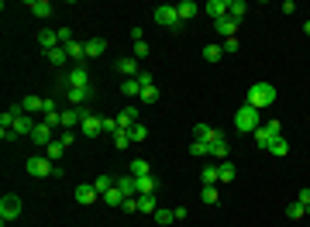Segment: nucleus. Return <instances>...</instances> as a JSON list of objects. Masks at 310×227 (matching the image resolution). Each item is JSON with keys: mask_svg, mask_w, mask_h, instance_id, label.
Returning <instances> with one entry per match:
<instances>
[{"mask_svg": "<svg viewBox=\"0 0 310 227\" xmlns=\"http://www.w3.org/2000/svg\"><path fill=\"white\" fill-rule=\"evenodd\" d=\"M86 86H90V69H86L83 62H79V66H69L66 73L59 76V90H66V93H69V90H86Z\"/></svg>", "mask_w": 310, "mask_h": 227, "instance_id": "obj_1", "label": "nucleus"}, {"mask_svg": "<svg viewBox=\"0 0 310 227\" xmlns=\"http://www.w3.org/2000/svg\"><path fill=\"white\" fill-rule=\"evenodd\" d=\"M259 128H262L259 110H255V107H248V103H241V107H238V114H234V131H238V134H255Z\"/></svg>", "mask_w": 310, "mask_h": 227, "instance_id": "obj_2", "label": "nucleus"}, {"mask_svg": "<svg viewBox=\"0 0 310 227\" xmlns=\"http://www.w3.org/2000/svg\"><path fill=\"white\" fill-rule=\"evenodd\" d=\"M245 103L255 107V110L272 107V103H276V86H272V83H255L252 90H248V100H245Z\"/></svg>", "mask_w": 310, "mask_h": 227, "instance_id": "obj_3", "label": "nucleus"}, {"mask_svg": "<svg viewBox=\"0 0 310 227\" xmlns=\"http://www.w3.org/2000/svg\"><path fill=\"white\" fill-rule=\"evenodd\" d=\"M24 169H28V176H35V179H45V176H56V162L45 158V155H31V158L24 162Z\"/></svg>", "mask_w": 310, "mask_h": 227, "instance_id": "obj_4", "label": "nucleus"}, {"mask_svg": "<svg viewBox=\"0 0 310 227\" xmlns=\"http://www.w3.org/2000/svg\"><path fill=\"white\" fill-rule=\"evenodd\" d=\"M155 24H162V28H179L183 21H179V11H176V4H159L155 7Z\"/></svg>", "mask_w": 310, "mask_h": 227, "instance_id": "obj_5", "label": "nucleus"}, {"mask_svg": "<svg viewBox=\"0 0 310 227\" xmlns=\"http://www.w3.org/2000/svg\"><path fill=\"white\" fill-rule=\"evenodd\" d=\"M18 217H21V200L7 193V196L0 200V220H4V224H11V220H18Z\"/></svg>", "mask_w": 310, "mask_h": 227, "instance_id": "obj_6", "label": "nucleus"}, {"mask_svg": "<svg viewBox=\"0 0 310 227\" xmlns=\"http://www.w3.org/2000/svg\"><path fill=\"white\" fill-rule=\"evenodd\" d=\"M135 124H141V110H138V103H128L124 110L117 114V128H121V131H131Z\"/></svg>", "mask_w": 310, "mask_h": 227, "instance_id": "obj_7", "label": "nucleus"}, {"mask_svg": "<svg viewBox=\"0 0 310 227\" xmlns=\"http://www.w3.org/2000/svg\"><path fill=\"white\" fill-rule=\"evenodd\" d=\"M73 196H76V203H83V207H90V203L100 200V193L93 189V183H79V186L73 189Z\"/></svg>", "mask_w": 310, "mask_h": 227, "instance_id": "obj_8", "label": "nucleus"}, {"mask_svg": "<svg viewBox=\"0 0 310 227\" xmlns=\"http://www.w3.org/2000/svg\"><path fill=\"white\" fill-rule=\"evenodd\" d=\"M79 131L86 134V138H97V134H104V117H97V114H86V117H83V124H79Z\"/></svg>", "mask_w": 310, "mask_h": 227, "instance_id": "obj_9", "label": "nucleus"}, {"mask_svg": "<svg viewBox=\"0 0 310 227\" xmlns=\"http://www.w3.org/2000/svg\"><path fill=\"white\" fill-rule=\"evenodd\" d=\"M52 131H56V128H48L45 121H38V124H35V131H31V141H35V145H45V148H48V145L56 141V138H52Z\"/></svg>", "mask_w": 310, "mask_h": 227, "instance_id": "obj_10", "label": "nucleus"}, {"mask_svg": "<svg viewBox=\"0 0 310 227\" xmlns=\"http://www.w3.org/2000/svg\"><path fill=\"white\" fill-rule=\"evenodd\" d=\"M38 45H41V52H52V48H59L62 41H59V31H52V28H41L38 31Z\"/></svg>", "mask_w": 310, "mask_h": 227, "instance_id": "obj_11", "label": "nucleus"}, {"mask_svg": "<svg viewBox=\"0 0 310 227\" xmlns=\"http://www.w3.org/2000/svg\"><path fill=\"white\" fill-rule=\"evenodd\" d=\"M203 11H207V18H211V21L228 18V0H207V4H203Z\"/></svg>", "mask_w": 310, "mask_h": 227, "instance_id": "obj_12", "label": "nucleus"}, {"mask_svg": "<svg viewBox=\"0 0 310 227\" xmlns=\"http://www.w3.org/2000/svg\"><path fill=\"white\" fill-rule=\"evenodd\" d=\"M83 48H86V59H100L107 52V38H86Z\"/></svg>", "mask_w": 310, "mask_h": 227, "instance_id": "obj_13", "label": "nucleus"}, {"mask_svg": "<svg viewBox=\"0 0 310 227\" xmlns=\"http://www.w3.org/2000/svg\"><path fill=\"white\" fill-rule=\"evenodd\" d=\"M155 193H159V179H155L152 172L138 176V196H155Z\"/></svg>", "mask_w": 310, "mask_h": 227, "instance_id": "obj_14", "label": "nucleus"}, {"mask_svg": "<svg viewBox=\"0 0 310 227\" xmlns=\"http://www.w3.org/2000/svg\"><path fill=\"white\" fill-rule=\"evenodd\" d=\"M214 28H217V35H224V38H234V31H238V28H241V21H234L231 14H228V18L214 21Z\"/></svg>", "mask_w": 310, "mask_h": 227, "instance_id": "obj_15", "label": "nucleus"}, {"mask_svg": "<svg viewBox=\"0 0 310 227\" xmlns=\"http://www.w3.org/2000/svg\"><path fill=\"white\" fill-rule=\"evenodd\" d=\"M193 138H196V141H221L224 134L217 131V128H211V124H196V128H193Z\"/></svg>", "mask_w": 310, "mask_h": 227, "instance_id": "obj_16", "label": "nucleus"}, {"mask_svg": "<svg viewBox=\"0 0 310 227\" xmlns=\"http://www.w3.org/2000/svg\"><path fill=\"white\" fill-rule=\"evenodd\" d=\"M117 73L124 76V79H135L138 73H141V69H138V59L135 55H128V59H121V62H117Z\"/></svg>", "mask_w": 310, "mask_h": 227, "instance_id": "obj_17", "label": "nucleus"}, {"mask_svg": "<svg viewBox=\"0 0 310 227\" xmlns=\"http://www.w3.org/2000/svg\"><path fill=\"white\" fill-rule=\"evenodd\" d=\"M176 11H179V21H190V18L200 14V4H196V0H179Z\"/></svg>", "mask_w": 310, "mask_h": 227, "instance_id": "obj_18", "label": "nucleus"}, {"mask_svg": "<svg viewBox=\"0 0 310 227\" xmlns=\"http://www.w3.org/2000/svg\"><path fill=\"white\" fill-rule=\"evenodd\" d=\"M21 107H24V114H31V117H35V114H45V100H41V96H24V100H21Z\"/></svg>", "mask_w": 310, "mask_h": 227, "instance_id": "obj_19", "label": "nucleus"}, {"mask_svg": "<svg viewBox=\"0 0 310 227\" xmlns=\"http://www.w3.org/2000/svg\"><path fill=\"white\" fill-rule=\"evenodd\" d=\"M234 176H238V169L231 165V158L217 165V183H224V186H228V183H234Z\"/></svg>", "mask_w": 310, "mask_h": 227, "instance_id": "obj_20", "label": "nucleus"}, {"mask_svg": "<svg viewBox=\"0 0 310 227\" xmlns=\"http://www.w3.org/2000/svg\"><path fill=\"white\" fill-rule=\"evenodd\" d=\"M117 189L124 196H138V179L135 176H117Z\"/></svg>", "mask_w": 310, "mask_h": 227, "instance_id": "obj_21", "label": "nucleus"}, {"mask_svg": "<svg viewBox=\"0 0 310 227\" xmlns=\"http://www.w3.org/2000/svg\"><path fill=\"white\" fill-rule=\"evenodd\" d=\"M69 103H73V107H86V103H90V96H93V90H90V86H86V90H69Z\"/></svg>", "mask_w": 310, "mask_h": 227, "instance_id": "obj_22", "label": "nucleus"}, {"mask_svg": "<svg viewBox=\"0 0 310 227\" xmlns=\"http://www.w3.org/2000/svg\"><path fill=\"white\" fill-rule=\"evenodd\" d=\"M276 138H279V134H272L269 128L262 124V128L255 131V145H259V148H266V151H269V145H272V141H276Z\"/></svg>", "mask_w": 310, "mask_h": 227, "instance_id": "obj_23", "label": "nucleus"}, {"mask_svg": "<svg viewBox=\"0 0 310 227\" xmlns=\"http://www.w3.org/2000/svg\"><path fill=\"white\" fill-rule=\"evenodd\" d=\"M155 210H159V200H155V196H138V213L155 217Z\"/></svg>", "mask_w": 310, "mask_h": 227, "instance_id": "obj_24", "label": "nucleus"}, {"mask_svg": "<svg viewBox=\"0 0 310 227\" xmlns=\"http://www.w3.org/2000/svg\"><path fill=\"white\" fill-rule=\"evenodd\" d=\"M28 11H31L35 18H48V14H52V4H48V0H28Z\"/></svg>", "mask_w": 310, "mask_h": 227, "instance_id": "obj_25", "label": "nucleus"}, {"mask_svg": "<svg viewBox=\"0 0 310 227\" xmlns=\"http://www.w3.org/2000/svg\"><path fill=\"white\" fill-rule=\"evenodd\" d=\"M211 151H214V141H196L193 138V145H190V155H193V158H207Z\"/></svg>", "mask_w": 310, "mask_h": 227, "instance_id": "obj_26", "label": "nucleus"}, {"mask_svg": "<svg viewBox=\"0 0 310 227\" xmlns=\"http://www.w3.org/2000/svg\"><path fill=\"white\" fill-rule=\"evenodd\" d=\"M148 172H152V165H148V162H145V158H131V165H128V176H148Z\"/></svg>", "mask_w": 310, "mask_h": 227, "instance_id": "obj_27", "label": "nucleus"}, {"mask_svg": "<svg viewBox=\"0 0 310 227\" xmlns=\"http://www.w3.org/2000/svg\"><path fill=\"white\" fill-rule=\"evenodd\" d=\"M228 14H231L234 21H241L248 14V4H245V0H228Z\"/></svg>", "mask_w": 310, "mask_h": 227, "instance_id": "obj_28", "label": "nucleus"}, {"mask_svg": "<svg viewBox=\"0 0 310 227\" xmlns=\"http://www.w3.org/2000/svg\"><path fill=\"white\" fill-rule=\"evenodd\" d=\"M269 155H276V158H286V155H290V145H286V138H283V134L269 145Z\"/></svg>", "mask_w": 310, "mask_h": 227, "instance_id": "obj_29", "label": "nucleus"}, {"mask_svg": "<svg viewBox=\"0 0 310 227\" xmlns=\"http://www.w3.org/2000/svg\"><path fill=\"white\" fill-rule=\"evenodd\" d=\"M200 200H203L207 207H217V203H221V193H217V186H203V189H200Z\"/></svg>", "mask_w": 310, "mask_h": 227, "instance_id": "obj_30", "label": "nucleus"}, {"mask_svg": "<svg viewBox=\"0 0 310 227\" xmlns=\"http://www.w3.org/2000/svg\"><path fill=\"white\" fill-rule=\"evenodd\" d=\"M45 59H48L52 66H66V62H69V52L59 45V48H52V52H45Z\"/></svg>", "mask_w": 310, "mask_h": 227, "instance_id": "obj_31", "label": "nucleus"}, {"mask_svg": "<svg viewBox=\"0 0 310 227\" xmlns=\"http://www.w3.org/2000/svg\"><path fill=\"white\" fill-rule=\"evenodd\" d=\"M114 186H117V179H111V176H97V179H93V189L100 193V200H104L107 189H114Z\"/></svg>", "mask_w": 310, "mask_h": 227, "instance_id": "obj_32", "label": "nucleus"}, {"mask_svg": "<svg viewBox=\"0 0 310 227\" xmlns=\"http://www.w3.org/2000/svg\"><path fill=\"white\" fill-rule=\"evenodd\" d=\"M124 200H128V196H124V193H121V189H117V186L104 193V203H107V207H121Z\"/></svg>", "mask_w": 310, "mask_h": 227, "instance_id": "obj_33", "label": "nucleus"}, {"mask_svg": "<svg viewBox=\"0 0 310 227\" xmlns=\"http://www.w3.org/2000/svg\"><path fill=\"white\" fill-rule=\"evenodd\" d=\"M62 151H66V145H62V138H56L48 148H45V158H52V162H59L62 158Z\"/></svg>", "mask_w": 310, "mask_h": 227, "instance_id": "obj_34", "label": "nucleus"}, {"mask_svg": "<svg viewBox=\"0 0 310 227\" xmlns=\"http://www.w3.org/2000/svg\"><path fill=\"white\" fill-rule=\"evenodd\" d=\"M200 183H203V186H217V165H203V172H200Z\"/></svg>", "mask_w": 310, "mask_h": 227, "instance_id": "obj_35", "label": "nucleus"}, {"mask_svg": "<svg viewBox=\"0 0 310 227\" xmlns=\"http://www.w3.org/2000/svg\"><path fill=\"white\" fill-rule=\"evenodd\" d=\"M286 217H290V220H303V217H307L303 203H296V200H293V203H286Z\"/></svg>", "mask_w": 310, "mask_h": 227, "instance_id": "obj_36", "label": "nucleus"}, {"mask_svg": "<svg viewBox=\"0 0 310 227\" xmlns=\"http://www.w3.org/2000/svg\"><path fill=\"white\" fill-rule=\"evenodd\" d=\"M159 96H162V90H155V86H145V90L138 93V100H141V103H159Z\"/></svg>", "mask_w": 310, "mask_h": 227, "instance_id": "obj_37", "label": "nucleus"}, {"mask_svg": "<svg viewBox=\"0 0 310 227\" xmlns=\"http://www.w3.org/2000/svg\"><path fill=\"white\" fill-rule=\"evenodd\" d=\"M228 151H231V145H228V141H224V138H221V141H214V158H221V162H228Z\"/></svg>", "mask_w": 310, "mask_h": 227, "instance_id": "obj_38", "label": "nucleus"}, {"mask_svg": "<svg viewBox=\"0 0 310 227\" xmlns=\"http://www.w3.org/2000/svg\"><path fill=\"white\" fill-rule=\"evenodd\" d=\"M128 134H131V145H141V141L148 138V128H145V124H135Z\"/></svg>", "mask_w": 310, "mask_h": 227, "instance_id": "obj_39", "label": "nucleus"}, {"mask_svg": "<svg viewBox=\"0 0 310 227\" xmlns=\"http://www.w3.org/2000/svg\"><path fill=\"white\" fill-rule=\"evenodd\" d=\"M114 145H117V151L131 148V134H128V131H121V128H117V134H114Z\"/></svg>", "mask_w": 310, "mask_h": 227, "instance_id": "obj_40", "label": "nucleus"}, {"mask_svg": "<svg viewBox=\"0 0 310 227\" xmlns=\"http://www.w3.org/2000/svg\"><path fill=\"white\" fill-rule=\"evenodd\" d=\"M121 93H124V96H138V93H141L138 79H124V83H121Z\"/></svg>", "mask_w": 310, "mask_h": 227, "instance_id": "obj_41", "label": "nucleus"}, {"mask_svg": "<svg viewBox=\"0 0 310 227\" xmlns=\"http://www.w3.org/2000/svg\"><path fill=\"white\" fill-rule=\"evenodd\" d=\"M203 59H207V62H217V59H224V48H221V45H207V48H203Z\"/></svg>", "mask_w": 310, "mask_h": 227, "instance_id": "obj_42", "label": "nucleus"}, {"mask_svg": "<svg viewBox=\"0 0 310 227\" xmlns=\"http://www.w3.org/2000/svg\"><path fill=\"white\" fill-rule=\"evenodd\" d=\"M155 220H159V224H173V220H176V210L159 207V210H155Z\"/></svg>", "mask_w": 310, "mask_h": 227, "instance_id": "obj_43", "label": "nucleus"}, {"mask_svg": "<svg viewBox=\"0 0 310 227\" xmlns=\"http://www.w3.org/2000/svg\"><path fill=\"white\" fill-rule=\"evenodd\" d=\"M221 48H224V55H231V52L241 48V41H238V38H224V45H221Z\"/></svg>", "mask_w": 310, "mask_h": 227, "instance_id": "obj_44", "label": "nucleus"}, {"mask_svg": "<svg viewBox=\"0 0 310 227\" xmlns=\"http://www.w3.org/2000/svg\"><path fill=\"white\" fill-rule=\"evenodd\" d=\"M135 79H138V86H141V90H145V86H155V83H152V73H148V69H141Z\"/></svg>", "mask_w": 310, "mask_h": 227, "instance_id": "obj_45", "label": "nucleus"}, {"mask_svg": "<svg viewBox=\"0 0 310 227\" xmlns=\"http://www.w3.org/2000/svg\"><path fill=\"white\" fill-rule=\"evenodd\" d=\"M135 59H148V41H145V38L135 41Z\"/></svg>", "mask_w": 310, "mask_h": 227, "instance_id": "obj_46", "label": "nucleus"}, {"mask_svg": "<svg viewBox=\"0 0 310 227\" xmlns=\"http://www.w3.org/2000/svg\"><path fill=\"white\" fill-rule=\"evenodd\" d=\"M104 134H111V138L117 134V117H104Z\"/></svg>", "mask_w": 310, "mask_h": 227, "instance_id": "obj_47", "label": "nucleus"}, {"mask_svg": "<svg viewBox=\"0 0 310 227\" xmlns=\"http://www.w3.org/2000/svg\"><path fill=\"white\" fill-rule=\"evenodd\" d=\"M121 210H124V213H138V196H128V200L121 203Z\"/></svg>", "mask_w": 310, "mask_h": 227, "instance_id": "obj_48", "label": "nucleus"}, {"mask_svg": "<svg viewBox=\"0 0 310 227\" xmlns=\"http://www.w3.org/2000/svg\"><path fill=\"white\" fill-rule=\"evenodd\" d=\"M59 41H62V48H66V45L73 41V31H69V28H59Z\"/></svg>", "mask_w": 310, "mask_h": 227, "instance_id": "obj_49", "label": "nucleus"}, {"mask_svg": "<svg viewBox=\"0 0 310 227\" xmlns=\"http://www.w3.org/2000/svg\"><path fill=\"white\" fill-rule=\"evenodd\" d=\"M45 114H59V103H56V96H45Z\"/></svg>", "mask_w": 310, "mask_h": 227, "instance_id": "obj_50", "label": "nucleus"}, {"mask_svg": "<svg viewBox=\"0 0 310 227\" xmlns=\"http://www.w3.org/2000/svg\"><path fill=\"white\" fill-rule=\"evenodd\" d=\"M296 203H303V210L310 207V189H307V186L300 189V196H296Z\"/></svg>", "mask_w": 310, "mask_h": 227, "instance_id": "obj_51", "label": "nucleus"}, {"mask_svg": "<svg viewBox=\"0 0 310 227\" xmlns=\"http://www.w3.org/2000/svg\"><path fill=\"white\" fill-rule=\"evenodd\" d=\"M303 35H310V18H307V21H303Z\"/></svg>", "mask_w": 310, "mask_h": 227, "instance_id": "obj_52", "label": "nucleus"}]
</instances>
